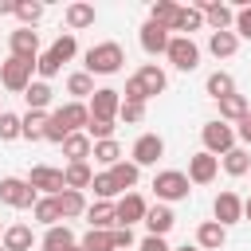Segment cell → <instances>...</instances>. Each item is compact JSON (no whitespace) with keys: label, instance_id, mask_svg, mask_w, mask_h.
<instances>
[{"label":"cell","instance_id":"ab89813d","mask_svg":"<svg viewBox=\"0 0 251 251\" xmlns=\"http://www.w3.org/2000/svg\"><path fill=\"white\" fill-rule=\"evenodd\" d=\"M90 157H94L98 165H106V169H114L118 161H126V157H122V145H118L114 137H110V141H94V153H90Z\"/></svg>","mask_w":251,"mask_h":251},{"label":"cell","instance_id":"44dd1931","mask_svg":"<svg viewBox=\"0 0 251 251\" xmlns=\"http://www.w3.org/2000/svg\"><path fill=\"white\" fill-rule=\"evenodd\" d=\"M133 75L141 78V86H145V94H149V98H157V94H165V90H169V75H165L157 63H141Z\"/></svg>","mask_w":251,"mask_h":251},{"label":"cell","instance_id":"7402d4cb","mask_svg":"<svg viewBox=\"0 0 251 251\" xmlns=\"http://www.w3.org/2000/svg\"><path fill=\"white\" fill-rule=\"evenodd\" d=\"M8 251H31L39 239H35V231H31V224H8L4 227V239H0Z\"/></svg>","mask_w":251,"mask_h":251},{"label":"cell","instance_id":"f546056e","mask_svg":"<svg viewBox=\"0 0 251 251\" xmlns=\"http://www.w3.org/2000/svg\"><path fill=\"white\" fill-rule=\"evenodd\" d=\"M63 180H67V188H75V192L90 188V184H94V169H90V161H78V165H63Z\"/></svg>","mask_w":251,"mask_h":251},{"label":"cell","instance_id":"1f68e13d","mask_svg":"<svg viewBox=\"0 0 251 251\" xmlns=\"http://www.w3.org/2000/svg\"><path fill=\"white\" fill-rule=\"evenodd\" d=\"M220 169H224L227 176H247V173H251V153H247L243 145H235L231 153L220 157Z\"/></svg>","mask_w":251,"mask_h":251},{"label":"cell","instance_id":"30bf717a","mask_svg":"<svg viewBox=\"0 0 251 251\" xmlns=\"http://www.w3.org/2000/svg\"><path fill=\"white\" fill-rule=\"evenodd\" d=\"M114 212H118V227H133V224H145L149 204H145L141 192H126V196L114 200Z\"/></svg>","mask_w":251,"mask_h":251},{"label":"cell","instance_id":"836d02e7","mask_svg":"<svg viewBox=\"0 0 251 251\" xmlns=\"http://www.w3.org/2000/svg\"><path fill=\"white\" fill-rule=\"evenodd\" d=\"M51 98H55V90H51V82H43V78H35V82L24 90V102H27V110H43V114H47Z\"/></svg>","mask_w":251,"mask_h":251},{"label":"cell","instance_id":"11a10c76","mask_svg":"<svg viewBox=\"0 0 251 251\" xmlns=\"http://www.w3.org/2000/svg\"><path fill=\"white\" fill-rule=\"evenodd\" d=\"M173 251H200L196 243H184V247H173Z\"/></svg>","mask_w":251,"mask_h":251},{"label":"cell","instance_id":"ee69618b","mask_svg":"<svg viewBox=\"0 0 251 251\" xmlns=\"http://www.w3.org/2000/svg\"><path fill=\"white\" fill-rule=\"evenodd\" d=\"M114 129H118V122L90 118V126H86V137H90V141H110V137H114Z\"/></svg>","mask_w":251,"mask_h":251},{"label":"cell","instance_id":"277c9868","mask_svg":"<svg viewBox=\"0 0 251 251\" xmlns=\"http://www.w3.org/2000/svg\"><path fill=\"white\" fill-rule=\"evenodd\" d=\"M31 82H35V63L12 59V55L0 63V86H4V90H12V94H24Z\"/></svg>","mask_w":251,"mask_h":251},{"label":"cell","instance_id":"d6a6232c","mask_svg":"<svg viewBox=\"0 0 251 251\" xmlns=\"http://www.w3.org/2000/svg\"><path fill=\"white\" fill-rule=\"evenodd\" d=\"M204 94L220 102V98H227V94H235V78H231L227 71H212V75L204 78Z\"/></svg>","mask_w":251,"mask_h":251},{"label":"cell","instance_id":"9f6ffc18","mask_svg":"<svg viewBox=\"0 0 251 251\" xmlns=\"http://www.w3.org/2000/svg\"><path fill=\"white\" fill-rule=\"evenodd\" d=\"M0 251H8V247H4V243H0Z\"/></svg>","mask_w":251,"mask_h":251},{"label":"cell","instance_id":"f35d334b","mask_svg":"<svg viewBox=\"0 0 251 251\" xmlns=\"http://www.w3.org/2000/svg\"><path fill=\"white\" fill-rule=\"evenodd\" d=\"M47 51H51V55H55L59 63H71V59L78 55V39H75L71 31H59V35H55V43H51Z\"/></svg>","mask_w":251,"mask_h":251},{"label":"cell","instance_id":"484cf974","mask_svg":"<svg viewBox=\"0 0 251 251\" xmlns=\"http://www.w3.org/2000/svg\"><path fill=\"white\" fill-rule=\"evenodd\" d=\"M94 90H98V86H94V75H86V71H71V75H67V94H71V102H82V98L90 102Z\"/></svg>","mask_w":251,"mask_h":251},{"label":"cell","instance_id":"f907efd6","mask_svg":"<svg viewBox=\"0 0 251 251\" xmlns=\"http://www.w3.org/2000/svg\"><path fill=\"white\" fill-rule=\"evenodd\" d=\"M114 247H118V251L133 247V227H114Z\"/></svg>","mask_w":251,"mask_h":251},{"label":"cell","instance_id":"cb8c5ba5","mask_svg":"<svg viewBox=\"0 0 251 251\" xmlns=\"http://www.w3.org/2000/svg\"><path fill=\"white\" fill-rule=\"evenodd\" d=\"M224 243H227V227H220L216 220H204L196 227V247L200 251H220Z\"/></svg>","mask_w":251,"mask_h":251},{"label":"cell","instance_id":"d590c367","mask_svg":"<svg viewBox=\"0 0 251 251\" xmlns=\"http://www.w3.org/2000/svg\"><path fill=\"white\" fill-rule=\"evenodd\" d=\"M176 12H180L176 0H153V4H149V20L161 24V27H169V31H173V24H176Z\"/></svg>","mask_w":251,"mask_h":251},{"label":"cell","instance_id":"816d5d0a","mask_svg":"<svg viewBox=\"0 0 251 251\" xmlns=\"http://www.w3.org/2000/svg\"><path fill=\"white\" fill-rule=\"evenodd\" d=\"M235 137H239V141H243V149H247V145H251V114H247V118H243V122H239V126H235Z\"/></svg>","mask_w":251,"mask_h":251},{"label":"cell","instance_id":"74e56055","mask_svg":"<svg viewBox=\"0 0 251 251\" xmlns=\"http://www.w3.org/2000/svg\"><path fill=\"white\" fill-rule=\"evenodd\" d=\"M78 247H82V251H118V247H114V231H94V227L82 231Z\"/></svg>","mask_w":251,"mask_h":251},{"label":"cell","instance_id":"d6986e66","mask_svg":"<svg viewBox=\"0 0 251 251\" xmlns=\"http://www.w3.org/2000/svg\"><path fill=\"white\" fill-rule=\"evenodd\" d=\"M75 247H78V235H75L67 224L47 227V231H43V239H39V251H75Z\"/></svg>","mask_w":251,"mask_h":251},{"label":"cell","instance_id":"6f0895ef","mask_svg":"<svg viewBox=\"0 0 251 251\" xmlns=\"http://www.w3.org/2000/svg\"><path fill=\"white\" fill-rule=\"evenodd\" d=\"M0 239H4V227H0Z\"/></svg>","mask_w":251,"mask_h":251},{"label":"cell","instance_id":"7dc6e473","mask_svg":"<svg viewBox=\"0 0 251 251\" xmlns=\"http://www.w3.org/2000/svg\"><path fill=\"white\" fill-rule=\"evenodd\" d=\"M122 102H149V94H145V86H141V78H137V75H129V78H126Z\"/></svg>","mask_w":251,"mask_h":251},{"label":"cell","instance_id":"680465c9","mask_svg":"<svg viewBox=\"0 0 251 251\" xmlns=\"http://www.w3.org/2000/svg\"><path fill=\"white\" fill-rule=\"evenodd\" d=\"M75 251H82V247H75Z\"/></svg>","mask_w":251,"mask_h":251},{"label":"cell","instance_id":"ba28073f","mask_svg":"<svg viewBox=\"0 0 251 251\" xmlns=\"http://www.w3.org/2000/svg\"><path fill=\"white\" fill-rule=\"evenodd\" d=\"M165 157V137L161 133H141L137 141H133V149H129V161L137 165V169H149V165H157Z\"/></svg>","mask_w":251,"mask_h":251},{"label":"cell","instance_id":"91938a15","mask_svg":"<svg viewBox=\"0 0 251 251\" xmlns=\"http://www.w3.org/2000/svg\"><path fill=\"white\" fill-rule=\"evenodd\" d=\"M0 114H4V110H0Z\"/></svg>","mask_w":251,"mask_h":251},{"label":"cell","instance_id":"603a6c76","mask_svg":"<svg viewBox=\"0 0 251 251\" xmlns=\"http://www.w3.org/2000/svg\"><path fill=\"white\" fill-rule=\"evenodd\" d=\"M59 212H63V224L67 220H78V216H86V208H90V200H86V192H75V188H63L59 196Z\"/></svg>","mask_w":251,"mask_h":251},{"label":"cell","instance_id":"8d00e7d4","mask_svg":"<svg viewBox=\"0 0 251 251\" xmlns=\"http://www.w3.org/2000/svg\"><path fill=\"white\" fill-rule=\"evenodd\" d=\"M43 0H16V20H20V27H35L39 20H43Z\"/></svg>","mask_w":251,"mask_h":251},{"label":"cell","instance_id":"4dcf8cb0","mask_svg":"<svg viewBox=\"0 0 251 251\" xmlns=\"http://www.w3.org/2000/svg\"><path fill=\"white\" fill-rule=\"evenodd\" d=\"M31 216H35V224H43V231L55 227V224H63V212H59V200L55 196H39L35 208H31Z\"/></svg>","mask_w":251,"mask_h":251},{"label":"cell","instance_id":"60d3db41","mask_svg":"<svg viewBox=\"0 0 251 251\" xmlns=\"http://www.w3.org/2000/svg\"><path fill=\"white\" fill-rule=\"evenodd\" d=\"M47 118H51V114H43V110H27V114H24V137H27V141H43Z\"/></svg>","mask_w":251,"mask_h":251},{"label":"cell","instance_id":"7bdbcfd3","mask_svg":"<svg viewBox=\"0 0 251 251\" xmlns=\"http://www.w3.org/2000/svg\"><path fill=\"white\" fill-rule=\"evenodd\" d=\"M16 137H24V114L4 110L0 114V141H16Z\"/></svg>","mask_w":251,"mask_h":251},{"label":"cell","instance_id":"c3c4849f","mask_svg":"<svg viewBox=\"0 0 251 251\" xmlns=\"http://www.w3.org/2000/svg\"><path fill=\"white\" fill-rule=\"evenodd\" d=\"M235 35L239 39H251V4H239L235 8Z\"/></svg>","mask_w":251,"mask_h":251},{"label":"cell","instance_id":"4fadbf2b","mask_svg":"<svg viewBox=\"0 0 251 251\" xmlns=\"http://www.w3.org/2000/svg\"><path fill=\"white\" fill-rule=\"evenodd\" d=\"M86 106H90V118L118 122V110H122V90H114V86H98V90H94V98H90Z\"/></svg>","mask_w":251,"mask_h":251},{"label":"cell","instance_id":"8992f818","mask_svg":"<svg viewBox=\"0 0 251 251\" xmlns=\"http://www.w3.org/2000/svg\"><path fill=\"white\" fill-rule=\"evenodd\" d=\"M165 59H169L176 71L192 75V71L200 67V47H196V39H188V35H173V39H169V51H165Z\"/></svg>","mask_w":251,"mask_h":251},{"label":"cell","instance_id":"f5cc1de1","mask_svg":"<svg viewBox=\"0 0 251 251\" xmlns=\"http://www.w3.org/2000/svg\"><path fill=\"white\" fill-rule=\"evenodd\" d=\"M0 16H16V0H0Z\"/></svg>","mask_w":251,"mask_h":251},{"label":"cell","instance_id":"ac0fdd59","mask_svg":"<svg viewBox=\"0 0 251 251\" xmlns=\"http://www.w3.org/2000/svg\"><path fill=\"white\" fill-rule=\"evenodd\" d=\"M173 227H176V212H173L169 204H153V208L145 212V231H149V235H161V239H165Z\"/></svg>","mask_w":251,"mask_h":251},{"label":"cell","instance_id":"ffe728a7","mask_svg":"<svg viewBox=\"0 0 251 251\" xmlns=\"http://www.w3.org/2000/svg\"><path fill=\"white\" fill-rule=\"evenodd\" d=\"M86 224L94 231H114L118 227V212H114V200H94L86 208Z\"/></svg>","mask_w":251,"mask_h":251},{"label":"cell","instance_id":"4316f807","mask_svg":"<svg viewBox=\"0 0 251 251\" xmlns=\"http://www.w3.org/2000/svg\"><path fill=\"white\" fill-rule=\"evenodd\" d=\"M90 153H94V141H90L86 133H71V137L63 141V157H67V165L90 161Z\"/></svg>","mask_w":251,"mask_h":251},{"label":"cell","instance_id":"9c48e42d","mask_svg":"<svg viewBox=\"0 0 251 251\" xmlns=\"http://www.w3.org/2000/svg\"><path fill=\"white\" fill-rule=\"evenodd\" d=\"M27 184H31L35 192H43V196H59V192L67 188V180H63V169H55V165H31V173H27Z\"/></svg>","mask_w":251,"mask_h":251},{"label":"cell","instance_id":"52a82bcc","mask_svg":"<svg viewBox=\"0 0 251 251\" xmlns=\"http://www.w3.org/2000/svg\"><path fill=\"white\" fill-rule=\"evenodd\" d=\"M196 12H204V24L212 31H235V8L220 4V0H192Z\"/></svg>","mask_w":251,"mask_h":251},{"label":"cell","instance_id":"e575fe53","mask_svg":"<svg viewBox=\"0 0 251 251\" xmlns=\"http://www.w3.org/2000/svg\"><path fill=\"white\" fill-rule=\"evenodd\" d=\"M110 176H114V184H118V188H122V196H126V192H133V188H137L141 169H137L133 161H118V165L110 169Z\"/></svg>","mask_w":251,"mask_h":251},{"label":"cell","instance_id":"f6af8a7d","mask_svg":"<svg viewBox=\"0 0 251 251\" xmlns=\"http://www.w3.org/2000/svg\"><path fill=\"white\" fill-rule=\"evenodd\" d=\"M59 71H63V63H59V59H55L51 51H43V55H39V63H35V75H39L43 82H51V78H55Z\"/></svg>","mask_w":251,"mask_h":251},{"label":"cell","instance_id":"5bb4252c","mask_svg":"<svg viewBox=\"0 0 251 251\" xmlns=\"http://www.w3.org/2000/svg\"><path fill=\"white\" fill-rule=\"evenodd\" d=\"M137 39H141V51H145V55H165V51H169L173 31H169V27H161V24H153V20H145V24H141V31H137Z\"/></svg>","mask_w":251,"mask_h":251},{"label":"cell","instance_id":"f1b7e54d","mask_svg":"<svg viewBox=\"0 0 251 251\" xmlns=\"http://www.w3.org/2000/svg\"><path fill=\"white\" fill-rule=\"evenodd\" d=\"M208 51L216 59H231L239 51V35L235 31H208Z\"/></svg>","mask_w":251,"mask_h":251},{"label":"cell","instance_id":"b9f144b4","mask_svg":"<svg viewBox=\"0 0 251 251\" xmlns=\"http://www.w3.org/2000/svg\"><path fill=\"white\" fill-rule=\"evenodd\" d=\"M94 200H118L122 196V188L114 184V176H110V169H102V173H94Z\"/></svg>","mask_w":251,"mask_h":251},{"label":"cell","instance_id":"83f0119b","mask_svg":"<svg viewBox=\"0 0 251 251\" xmlns=\"http://www.w3.org/2000/svg\"><path fill=\"white\" fill-rule=\"evenodd\" d=\"M200 27H204V12H196L192 4H180L176 24H173V35H188L192 39V31H200Z\"/></svg>","mask_w":251,"mask_h":251},{"label":"cell","instance_id":"7a4b0ae2","mask_svg":"<svg viewBox=\"0 0 251 251\" xmlns=\"http://www.w3.org/2000/svg\"><path fill=\"white\" fill-rule=\"evenodd\" d=\"M188 192H192L188 173H180V169H161V173H153V196H157V204L188 200Z\"/></svg>","mask_w":251,"mask_h":251},{"label":"cell","instance_id":"3957f363","mask_svg":"<svg viewBox=\"0 0 251 251\" xmlns=\"http://www.w3.org/2000/svg\"><path fill=\"white\" fill-rule=\"evenodd\" d=\"M200 141H204V153H212V157H224V153H231L235 149V126H227V122H220V118H212V122H204L200 126Z\"/></svg>","mask_w":251,"mask_h":251},{"label":"cell","instance_id":"7c38bea8","mask_svg":"<svg viewBox=\"0 0 251 251\" xmlns=\"http://www.w3.org/2000/svg\"><path fill=\"white\" fill-rule=\"evenodd\" d=\"M8 51H12V59L39 63V31H31V27H16V31L8 35Z\"/></svg>","mask_w":251,"mask_h":251},{"label":"cell","instance_id":"d4e9b609","mask_svg":"<svg viewBox=\"0 0 251 251\" xmlns=\"http://www.w3.org/2000/svg\"><path fill=\"white\" fill-rule=\"evenodd\" d=\"M216 106H220V122H227V126H231V122L239 126V122L251 114V106H247V98H243L239 90H235V94H227V98H220Z\"/></svg>","mask_w":251,"mask_h":251},{"label":"cell","instance_id":"6da1fadb","mask_svg":"<svg viewBox=\"0 0 251 251\" xmlns=\"http://www.w3.org/2000/svg\"><path fill=\"white\" fill-rule=\"evenodd\" d=\"M122 67H126V51L114 39H102V43L86 47V55H82V71L86 75H118Z\"/></svg>","mask_w":251,"mask_h":251},{"label":"cell","instance_id":"e0dca14e","mask_svg":"<svg viewBox=\"0 0 251 251\" xmlns=\"http://www.w3.org/2000/svg\"><path fill=\"white\" fill-rule=\"evenodd\" d=\"M63 20H67V31L75 35V31H82V27H94L98 12H94V4H86V0H71V4L63 8Z\"/></svg>","mask_w":251,"mask_h":251},{"label":"cell","instance_id":"5b68a950","mask_svg":"<svg viewBox=\"0 0 251 251\" xmlns=\"http://www.w3.org/2000/svg\"><path fill=\"white\" fill-rule=\"evenodd\" d=\"M39 192L27 184V176H0V204L8 208H35Z\"/></svg>","mask_w":251,"mask_h":251},{"label":"cell","instance_id":"9a60e30c","mask_svg":"<svg viewBox=\"0 0 251 251\" xmlns=\"http://www.w3.org/2000/svg\"><path fill=\"white\" fill-rule=\"evenodd\" d=\"M63 126H67V133H86V126H90V106L86 102H63L59 110H51Z\"/></svg>","mask_w":251,"mask_h":251},{"label":"cell","instance_id":"db71d44e","mask_svg":"<svg viewBox=\"0 0 251 251\" xmlns=\"http://www.w3.org/2000/svg\"><path fill=\"white\" fill-rule=\"evenodd\" d=\"M243 220H247V224H251V196H247V200H243Z\"/></svg>","mask_w":251,"mask_h":251},{"label":"cell","instance_id":"681fc988","mask_svg":"<svg viewBox=\"0 0 251 251\" xmlns=\"http://www.w3.org/2000/svg\"><path fill=\"white\" fill-rule=\"evenodd\" d=\"M137 251H173V247H169V239H161V235H145V239L137 243Z\"/></svg>","mask_w":251,"mask_h":251},{"label":"cell","instance_id":"2e32d148","mask_svg":"<svg viewBox=\"0 0 251 251\" xmlns=\"http://www.w3.org/2000/svg\"><path fill=\"white\" fill-rule=\"evenodd\" d=\"M220 176V157H212V153H192L188 157V180L192 184H212Z\"/></svg>","mask_w":251,"mask_h":251},{"label":"cell","instance_id":"bcb514c9","mask_svg":"<svg viewBox=\"0 0 251 251\" xmlns=\"http://www.w3.org/2000/svg\"><path fill=\"white\" fill-rule=\"evenodd\" d=\"M118 122H126V126H141V122H145V102H122Z\"/></svg>","mask_w":251,"mask_h":251},{"label":"cell","instance_id":"8fae6325","mask_svg":"<svg viewBox=\"0 0 251 251\" xmlns=\"http://www.w3.org/2000/svg\"><path fill=\"white\" fill-rule=\"evenodd\" d=\"M212 220L220 224V227H231V224H243V200L231 192V188H224L216 200H212Z\"/></svg>","mask_w":251,"mask_h":251}]
</instances>
